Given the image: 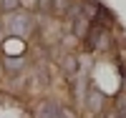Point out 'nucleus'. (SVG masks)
<instances>
[{
	"mask_svg": "<svg viewBox=\"0 0 126 118\" xmlns=\"http://www.w3.org/2000/svg\"><path fill=\"white\" fill-rule=\"evenodd\" d=\"M15 5H18V0H3V8H8V10L15 8Z\"/></svg>",
	"mask_w": 126,
	"mask_h": 118,
	"instance_id": "obj_1",
	"label": "nucleus"
}]
</instances>
